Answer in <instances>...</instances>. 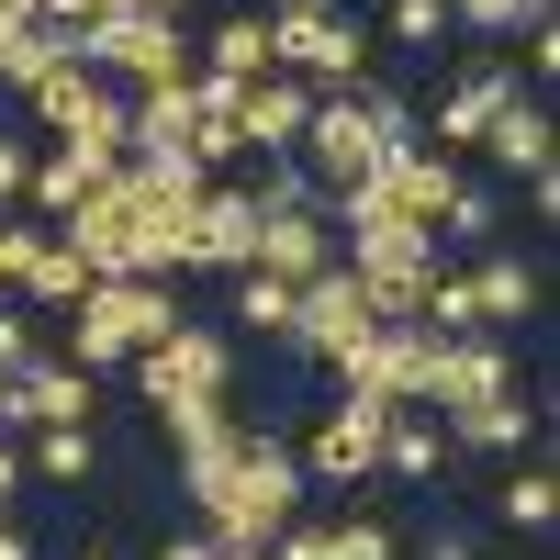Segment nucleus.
I'll return each mask as SVG.
<instances>
[{
    "mask_svg": "<svg viewBox=\"0 0 560 560\" xmlns=\"http://www.w3.org/2000/svg\"><path fill=\"white\" fill-rule=\"evenodd\" d=\"M179 493H191V516H202L213 549H269L280 527L303 516V459H292V438H258L247 427L224 459L179 471Z\"/></svg>",
    "mask_w": 560,
    "mask_h": 560,
    "instance_id": "nucleus-1",
    "label": "nucleus"
},
{
    "mask_svg": "<svg viewBox=\"0 0 560 560\" xmlns=\"http://www.w3.org/2000/svg\"><path fill=\"white\" fill-rule=\"evenodd\" d=\"M168 325H191L168 280H102V292L68 314V370H90V382H102V370H135Z\"/></svg>",
    "mask_w": 560,
    "mask_h": 560,
    "instance_id": "nucleus-2",
    "label": "nucleus"
},
{
    "mask_svg": "<svg viewBox=\"0 0 560 560\" xmlns=\"http://www.w3.org/2000/svg\"><path fill=\"white\" fill-rule=\"evenodd\" d=\"M23 113L57 135V147H90V158H135V124H124V90L102 79V68H45L34 90H23Z\"/></svg>",
    "mask_w": 560,
    "mask_h": 560,
    "instance_id": "nucleus-3",
    "label": "nucleus"
},
{
    "mask_svg": "<svg viewBox=\"0 0 560 560\" xmlns=\"http://www.w3.org/2000/svg\"><path fill=\"white\" fill-rule=\"evenodd\" d=\"M382 427H393V404H370V393H337L314 415V427L292 438V459H303V493L325 482V493H359V482H382Z\"/></svg>",
    "mask_w": 560,
    "mask_h": 560,
    "instance_id": "nucleus-4",
    "label": "nucleus"
},
{
    "mask_svg": "<svg viewBox=\"0 0 560 560\" xmlns=\"http://www.w3.org/2000/svg\"><path fill=\"white\" fill-rule=\"evenodd\" d=\"M79 68H102L124 102H135V90H158V79H191V68H202V45H191V23L113 12V23H90V34H79Z\"/></svg>",
    "mask_w": 560,
    "mask_h": 560,
    "instance_id": "nucleus-5",
    "label": "nucleus"
},
{
    "mask_svg": "<svg viewBox=\"0 0 560 560\" xmlns=\"http://www.w3.org/2000/svg\"><path fill=\"white\" fill-rule=\"evenodd\" d=\"M135 393H147V415H179V404L236 393V337H224V325H168V337L135 359Z\"/></svg>",
    "mask_w": 560,
    "mask_h": 560,
    "instance_id": "nucleus-6",
    "label": "nucleus"
},
{
    "mask_svg": "<svg viewBox=\"0 0 560 560\" xmlns=\"http://www.w3.org/2000/svg\"><path fill=\"white\" fill-rule=\"evenodd\" d=\"M382 158H393V147H382V124H370L348 90H314V124H303V147H292V168L314 179V202H348Z\"/></svg>",
    "mask_w": 560,
    "mask_h": 560,
    "instance_id": "nucleus-7",
    "label": "nucleus"
},
{
    "mask_svg": "<svg viewBox=\"0 0 560 560\" xmlns=\"http://www.w3.org/2000/svg\"><path fill=\"white\" fill-rule=\"evenodd\" d=\"M482 393H516L504 337H427V348H415V382H404V415H459Z\"/></svg>",
    "mask_w": 560,
    "mask_h": 560,
    "instance_id": "nucleus-8",
    "label": "nucleus"
},
{
    "mask_svg": "<svg viewBox=\"0 0 560 560\" xmlns=\"http://www.w3.org/2000/svg\"><path fill=\"white\" fill-rule=\"evenodd\" d=\"M269 57H280V79H303V90H359L370 79V34L348 12H280Z\"/></svg>",
    "mask_w": 560,
    "mask_h": 560,
    "instance_id": "nucleus-9",
    "label": "nucleus"
},
{
    "mask_svg": "<svg viewBox=\"0 0 560 560\" xmlns=\"http://www.w3.org/2000/svg\"><path fill=\"white\" fill-rule=\"evenodd\" d=\"M258 258V191L247 179H202V202H191V236H179V280L213 269V280H236Z\"/></svg>",
    "mask_w": 560,
    "mask_h": 560,
    "instance_id": "nucleus-10",
    "label": "nucleus"
},
{
    "mask_svg": "<svg viewBox=\"0 0 560 560\" xmlns=\"http://www.w3.org/2000/svg\"><path fill=\"white\" fill-rule=\"evenodd\" d=\"M359 337H370V303H359V280H348V258H337L325 280H303V303H292V337H280V348H303L314 370H337V359H348Z\"/></svg>",
    "mask_w": 560,
    "mask_h": 560,
    "instance_id": "nucleus-11",
    "label": "nucleus"
},
{
    "mask_svg": "<svg viewBox=\"0 0 560 560\" xmlns=\"http://www.w3.org/2000/svg\"><path fill=\"white\" fill-rule=\"evenodd\" d=\"M516 68H504V57H482V68H459L448 90H438V113H427V135H415V147H438V158H459V147H482V124L504 113V102H516Z\"/></svg>",
    "mask_w": 560,
    "mask_h": 560,
    "instance_id": "nucleus-12",
    "label": "nucleus"
},
{
    "mask_svg": "<svg viewBox=\"0 0 560 560\" xmlns=\"http://www.w3.org/2000/svg\"><path fill=\"white\" fill-rule=\"evenodd\" d=\"M459 303H471L482 337H504V325H527V314L549 303V269H538V258H516V247H482L471 269H459Z\"/></svg>",
    "mask_w": 560,
    "mask_h": 560,
    "instance_id": "nucleus-13",
    "label": "nucleus"
},
{
    "mask_svg": "<svg viewBox=\"0 0 560 560\" xmlns=\"http://www.w3.org/2000/svg\"><path fill=\"white\" fill-rule=\"evenodd\" d=\"M57 236L90 258V269H102V280H147V236H135V202H124V168L102 179V191H90L68 224H57Z\"/></svg>",
    "mask_w": 560,
    "mask_h": 560,
    "instance_id": "nucleus-14",
    "label": "nucleus"
},
{
    "mask_svg": "<svg viewBox=\"0 0 560 560\" xmlns=\"http://www.w3.org/2000/svg\"><path fill=\"white\" fill-rule=\"evenodd\" d=\"M224 124H236V147H247V158H292V147H303V124H314V90L269 68V79H247L236 102H224Z\"/></svg>",
    "mask_w": 560,
    "mask_h": 560,
    "instance_id": "nucleus-15",
    "label": "nucleus"
},
{
    "mask_svg": "<svg viewBox=\"0 0 560 560\" xmlns=\"http://www.w3.org/2000/svg\"><path fill=\"white\" fill-rule=\"evenodd\" d=\"M247 269H269V280H292V292H303V280L337 269V224H325V213H258V258H247Z\"/></svg>",
    "mask_w": 560,
    "mask_h": 560,
    "instance_id": "nucleus-16",
    "label": "nucleus"
},
{
    "mask_svg": "<svg viewBox=\"0 0 560 560\" xmlns=\"http://www.w3.org/2000/svg\"><path fill=\"white\" fill-rule=\"evenodd\" d=\"M415 348H427V325H370V337L337 359V393H370V404H404L415 382Z\"/></svg>",
    "mask_w": 560,
    "mask_h": 560,
    "instance_id": "nucleus-17",
    "label": "nucleus"
},
{
    "mask_svg": "<svg viewBox=\"0 0 560 560\" xmlns=\"http://www.w3.org/2000/svg\"><path fill=\"white\" fill-rule=\"evenodd\" d=\"M448 427V448H482V459H516V448H538V404L527 393H482V404H459V415H438Z\"/></svg>",
    "mask_w": 560,
    "mask_h": 560,
    "instance_id": "nucleus-18",
    "label": "nucleus"
},
{
    "mask_svg": "<svg viewBox=\"0 0 560 560\" xmlns=\"http://www.w3.org/2000/svg\"><path fill=\"white\" fill-rule=\"evenodd\" d=\"M124 158H90V147H57V158H34L23 168V213H45V224H68L90 191H102V179H113Z\"/></svg>",
    "mask_w": 560,
    "mask_h": 560,
    "instance_id": "nucleus-19",
    "label": "nucleus"
},
{
    "mask_svg": "<svg viewBox=\"0 0 560 560\" xmlns=\"http://www.w3.org/2000/svg\"><path fill=\"white\" fill-rule=\"evenodd\" d=\"M482 158L504 168V179H538V168H560V147H549V102L538 90H516L493 124H482Z\"/></svg>",
    "mask_w": 560,
    "mask_h": 560,
    "instance_id": "nucleus-20",
    "label": "nucleus"
},
{
    "mask_svg": "<svg viewBox=\"0 0 560 560\" xmlns=\"http://www.w3.org/2000/svg\"><path fill=\"white\" fill-rule=\"evenodd\" d=\"M90 292H102V269H90L68 236H34V258H23V303H45V314H79Z\"/></svg>",
    "mask_w": 560,
    "mask_h": 560,
    "instance_id": "nucleus-21",
    "label": "nucleus"
},
{
    "mask_svg": "<svg viewBox=\"0 0 560 560\" xmlns=\"http://www.w3.org/2000/svg\"><path fill=\"white\" fill-rule=\"evenodd\" d=\"M158 427H168V459H179V471H202V459H224V448L247 438V415H236V393H213V404L158 415Z\"/></svg>",
    "mask_w": 560,
    "mask_h": 560,
    "instance_id": "nucleus-22",
    "label": "nucleus"
},
{
    "mask_svg": "<svg viewBox=\"0 0 560 560\" xmlns=\"http://www.w3.org/2000/svg\"><path fill=\"white\" fill-rule=\"evenodd\" d=\"M448 459H459V448H448L438 415H404V404H393V427H382V471H393V482H448Z\"/></svg>",
    "mask_w": 560,
    "mask_h": 560,
    "instance_id": "nucleus-23",
    "label": "nucleus"
},
{
    "mask_svg": "<svg viewBox=\"0 0 560 560\" xmlns=\"http://www.w3.org/2000/svg\"><path fill=\"white\" fill-rule=\"evenodd\" d=\"M191 45H202V79H236V90L280 68V57H269V12H236V23H213V34H191Z\"/></svg>",
    "mask_w": 560,
    "mask_h": 560,
    "instance_id": "nucleus-24",
    "label": "nucleus"
},
{
    "mask_svg": "<svg viewBox=\"0 0 560 560\" xmlns=\"http://www.w3.org/2000/svg\"><path fill=\"white\" fill-rule=\"evenodd\" d=\"M124 124H135V147H191L202 90H191V79H158V90H135V102H124Z\"/></svg>",
    "mask_w": 560,
    "mask_h": 560,
    "instance_id": "nucleus-25",
    "label": "nucleus"
},
{
    "mask_svg": "<svg viewBox=\"0 0 560 560\" xmlns=\"http://www.w3.org/2000/svg\"><path fill=\"white\" fill-rule=\"evenodd\" d=\"M23 471L57 482V493H79L90 471H102V438H90V427H34V438H23Z\"/></svg>",
    "mask_w": 560,
    "mask_h": 560,
    "instance_id": "nucleus-26",
    "label": "nucleus"
},
{
    "mask_svg": "<svg viewBox=\"0 0 560 560\" xmlns=\"http://www.w3.org/2000/svg\"><path fill=\"white\" fill-rule=\"evenodd\" d=\"M292 280H269V269H236V280H224V314H236L247 325V337H292Z\"/></svg>",
    "mask_w": 560,
    "mask_h": 560,
    "instance_id": "nucleus-27",
    "label": "nucleus"
},
{
    "mask_svg": "<svg viewBox=\"0 0 560 560\" xmlns=\"http://www.w3.org/2000/svg\"><path fill=\"white\" fill-rule=\"evenodd\" d=\"M493 516L516 527V538H549V527H560V482H549L538 459H527V471H504V493H493Z\"/></svg>",
    "mask_w": 560,
    "mask_h": 560,
    "instance_id": "nucleus-28",
    "label": "nucleus"
},
{
    "mask_svg": "<svg viewBox=\"0 0 560 560\" xmlns=\"http://www.w3.org/2000/svg\"><path fill=\"white\" fill-rule=\"evenodd\" d=\"M45 68H68V34L57 23H12V34H0V90H34Z\"/></svg>",
    "mask_w": 560,
    "mask_h": 560,
    "instance_id": "nucleus-29",
    "label": "nucleus"
},
{
    "mask_svg": "<svg viewBox=\"0 0 560 560\" xmlns=\"http://www.w3.org/2000/svg\"><path fill=\"white\" fill-rule=\"evenodd\" d=\"M314 560H404V538L382 516H337V527H314Z\"/></svg>",
    "mask_w": 560,
    "mask_h": 560,
    "instance_id": "nucleus-30",
    "label": "nucleus"
},
{
    "mask_svg": "<svg viewBox=\"0 0 560 560\" xmlns=\"http://www.w3.org/2000/svg\"><path fill=\"white\" fill-rule=\"evenodd\" d=\"M448 34H493V45H516V34H527V0H448Z\"/></svg>",
    "mask_w": 560,
    "mask_h": 560,
    "instance_id": "nucleus-31",
    "label": "nucleus"
},
{
    "mask_svg": "<svg viewBox=\"0 0 560 560\" xmlns=\"http://www.w3.org/2000/svg\"><path fill=\"white\" fill-rule=\"evenodd\" d=\"M493 224H504V202L482 191V179H459V202H448V224H438V236H459V247H493Z\"/></svg>",
    "mask_w": 560,
    "mask_h": 560,
    "instance_id": "nucleus-32",
    "label": "nucleus"
},
{
    "mask_svg": "<svg viewBox=\"0 0 560 560\" xmlns=\"http://www.w3.org/2000/svg\"><path fill=\"white\" fill-rule=\"evenodd\" d=\"M382 34L427 57V45H448V0H393V12H382Z\"/></svg>",
    "mask_w": 560,
    "mask_h": 560,
    "instance_id": "nucleus-33",
    "label": "nucleus"
},
{
    "mask_svg": "<svg viewBox=\"0 0 560 560\" xmlns=\"http://www.w3.org/2000/svg\"><path fill=\"white\" fill-rule=\"evenodd\" d=\"M34 359H45V348H34V314H12V303H0V382H23Z\"/></svg>",
    "mask_w": 560,
    "mask_h": 560,
    "instance_id": "nucleus-34",
    "label": "nucleus"
},
{
    "mask_svg": "<svg viewBox=\"0 0 560 560\" xmlns=\"http://www.w3.org/2000/svg\"><path fill=\"white\" fill-rule=\"evenodd\" d=\"M549 79H560V23L527 34V90H538V102H549Z\"/></svg>",
    "mask_w": 560,
    "mask_h": 560,
    "instance_id": "nucleus-35",
    "label": "nucleus"
},
{
    "mask_svg": "<svg viewBox=\"0 0 560 560\" xmlns=\"http://www.w3.org/2000/svg\"><path fill=\"white\" fill-rule=\"evenodd\" d=\"M23 168H34V158H23V135L0 124V213H23Z\"/></svg>",
    "mask_w": 560,
    "mask_h": 560,
    "instance_id": "nucleus-36",
    "label": "nucleus"
},
{
    "mask_svg": "<svg viewBox=\"0 0 560 560\" xmlns=\"http://www.w3.org/2000/svg\"><path fill=\"white\" fill-rule=\"evenodd\" d=\"M427 560H482V538H471V527H438V538H427Z\"/></svg>",
    "mask_w": 560,
    "mask_h": 560,
    "instance_id": "nucleus-37",
    "label": "nucleus"
},
{
    "mask_svg": "<svg viewBox=\"0 0 560 560\" xmlns=\"http://www.w3.org/2000/svg\"><path fill=\"white\" fill-rule=\"evenodd\" d=\"M158 560H213V538H202V527H179V538H158Z\"/></svg>",
    "mask_w": 560,
    "mask_h": 560,
    "instance_id": "nucleus-38",
    "label": "nucleus"
},
{
    "mask_svg": "<svg viewBox=\"0 0 560 560\" xmlns=\"http://www.w3.org/2000/svg\"><path fill=\"white\" fill-rule=\"evenodd\" d=\"M113 12H147V23H191V0H113Z\"/></svg>",
    "mask_w": 560,
    "mask_h": 560,
    "instance_id": "nucleus-39",
    "label": "nucleus"
},
{
    "mask_svg": "<svg viewBox=\"0 0 560 560\" xmlns=\"http://www.w3.org/2000/svg\"><path fill=\"white\" fill-rule=\"evenodd\" d=\"M12 493H23V448L0 438V516H12Z\"/></svg>",
    "mask_w": 560,
    "mask_h": 560,
    "instance_id": "nucleus-40",
    "label": "nucleus"
},
{
    "mask_svg": "<svg viewBox=\"0 0 560 560\" xmlns=\"http://www.w3.org/2000/svg\"><path fill=\"white\" fill-rule=\"evenodd\" d=\"M0 560H45V549H34V538H23L12 516H0Z\"/></svg>",
    "mask_w": 560,
    "mask_h": 560,
    "instance_id": "nucleus-41",
    "label": "nucleus"
},
{
    "mask_svg": "<svg viewBox=\"0 0 560 560\" xmlns=\"http://www.w3.org/2000/svg\"><path fill=\"white\" fill-rule=\"evenodd\" d=\"M280 12H337V0H269V23H280Z\"/></svg>",
    "mask_w": 560,
    "mask_h": 560,
    "instance_id": "nucleus-42",
    "label": "nucleus"
},
{
    "mask_svg": "<svg viewBox=\"0 0 560 560\" xmlns=\"http://www.w3.org/2000/svg\"><path fill=\"white\" fill-rule=\"evenodd\" d=\"M79 560H124V549H79Z\"/></svg>",
    "mask_w": 560,
    "mask_h": 560,
    "instance_id": "nucleus-43",
    "label": "nucleus"
},
{
    "mask_svg": "<svg viewBox=\"0 0 560 560\" xmlns=\"http://www.w3.org/2000/svg\"><path fill=\"white\" fill-rule=\"evenodd\" d=\"M213 560H258V549H213Z\"/></svg>",
    "mask_w": 560,
    "mask_h": 560,
    "instance_id": "nucleus-44",
    "label": "nucleus"
}]
</instances>
